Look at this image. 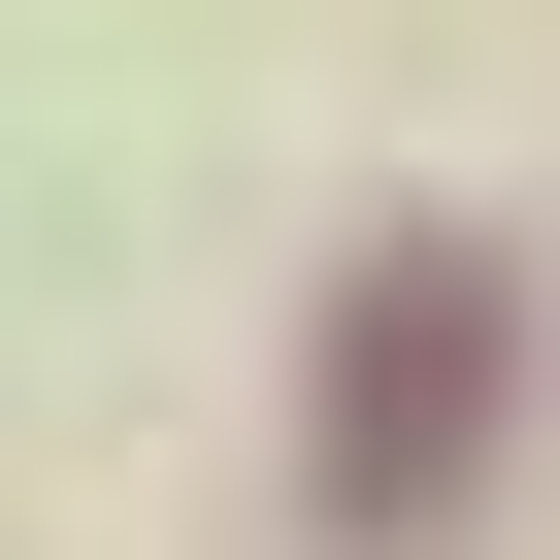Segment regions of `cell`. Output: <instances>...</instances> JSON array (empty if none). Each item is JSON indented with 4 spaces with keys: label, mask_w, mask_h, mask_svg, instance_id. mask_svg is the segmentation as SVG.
I'll use <instances>...</instances> for the list:
<instances>
[{
    "label": "cell",
    "mask_w": 560,
    "mask_h": 560,
    "mask_svg": "<svg viewBox=\"0 0 560 560\" xmlns=\"http://www.w3.org/2000/svg\"><path fill=\"white\" fill-rule=\"evenodd\" d=\"M462 396H494V330H462V264H396V330H363V494H396V462H429Z\"/></svg>",
    "instance_id": "obj_1"
}]
</instances>
